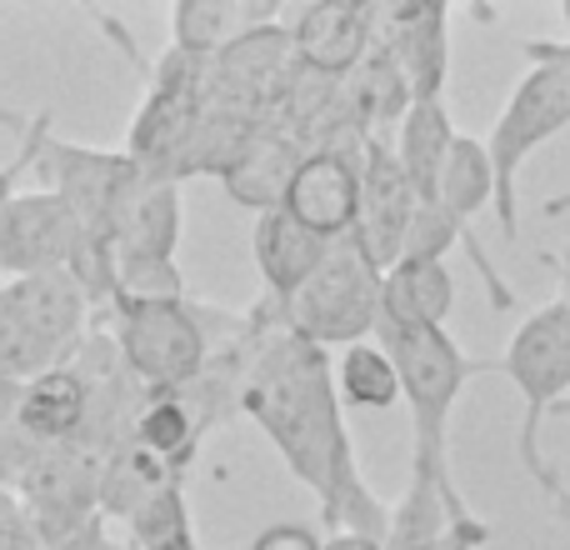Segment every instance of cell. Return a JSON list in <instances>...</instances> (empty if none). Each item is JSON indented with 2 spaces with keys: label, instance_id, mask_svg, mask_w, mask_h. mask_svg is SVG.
Listing matches in <instances>:
<instances>
[{
  "label": "cell",
  "instance_id": "obj_25",
  "mask_svg": "<svg viewBox=\"0 0 570 550\" xmlns=\"http://www.w3.org/2000/svg\"><path fill=\"white\" fill-rule=\"evenodd\" d=\"M335 395L351 411H391V405H401V371H395V361L385 355L381 341L345 345L335 355Z\"/></svg>",
  "mask_w": 570,
  "mask_h": 550
},
{
  "label": "cell",
  "instance_id": "obj_22",
  "mask_svg": "<svg viewBox=\"0 0 570 550\" xmlns=\"http://www.w3.org/2000/svg\"><path fill=\"white\" fill-rule=\"evenodd\" d=\"M200 441H206V435L196 431V421H190L186 401H180L176 391H150L136 425H130V445L150 451L170 475H180V481H186L190 461L200 455Z\"/></svg>",
  "mask_w": 570,
  "mask_h": 550
},
{
  "label": "cell",
  "instance_id": "obj_11",
  "mask_svg": "<svg viewBox=\"0 0 570 550\" xmlns=\"http://www.w3.org/2000/svg\"><path fill=\"white\" fill-rule=\"evenodd\" d=\"M285 30H291L295 66L325 80H345V76H355V66L381 40V6H365V0H321V6L295 10Z\"/></svg>",
  "mask_w": 570,
  "mask_h": 550
},
{
  "label": "cell",
  "instance_id": "obj_2",
  "mask_svg": "<svg viewBox=\"0 0 570 550\" xmlns=\"http://www.w3.org/2000/svg\"><path fill=\"white\" fill-rule=\"evenodd\" d=\"M375 341L385 345V355L401 371V401L411 411V475L431 481L445 495L455 521V546L461 550H481L491 546V526L471 511V501L455 485V465H451V415L461 391L485 371H501V361H475L455 345L451 331L435 325H415L401 315L375 321Z\"/></svg>",
  "mask_w": 570,
  "mask_h": 550
},
{
  "label": "cell",
  "instance_id": "obj_14",
  "mask_svg": "<svg viewBox=\"0 0 570 550\" xmlns=\"http://www.w3.org/2000/svg\"><path fill=\"white\" fill-rule=\"evenodd\" d=\"M281 20L276 0H180L170 10V46L196 60L226 56L250 30H266Z\"/></svg>",
  "mask_w": 570,
  "mask_h": 550
},
{
  "label": "cell",
  "instance_id": "obj_10",
  "mask_svg": "<svg viewBox=\"0 0 570 550\" xmlns=\"http://www.w3.org/2000/svg\"><path fill=\"white\" fill-rule=\"evenodd\" d=\"M415 210H421V196L405 180L391 136H371L361 150V220H355L351 240L371 256L375 271H395Z\"/></svg>",
  "mask_w": 570,
  "mask_h": 550
},
{
  "label": "cell",
  "instance_id": "obj_20",
  "mask_svg": "<svg viewBox=\"0 0 570 550\" xmlns=\"http://www.w3.org/2000/svg\"><path fill=\"white\" fill-rule=\"evenodd\" d=\"M345 100H351L355 120L365 126V136H395V126L405 120V110L415 106L411 80L395 66V56L375 40V50L355 66V76H345Z\"/></svg>",
  "mask_w": 570,
  "mask_h": 550
},
{
  "label": "cell",
  "instance_id": "obj_18",
  "mask_svg": "<svg viewBox=\"0 0 570 550\" xmlns=\"http://www.w3.org/2000/svg\"><path fill=\"white\" fill-rule=\"evenodd\" d=\"M86 411H90V401H86L80 371L76 365H56V371L26 381L16 431L40 445H76L80 431H86Z\"/></svg>",
  "mask_w": 570,
  "mask_h": 550
},
{
  "label": "cell",
  "instance_id": "obj_27",
  "mask_svg": "<svg viewBox=\"0 0 570 550\" xmlns=\"http://www.w3.org/2000/svg\"><path fill=\"white\" fill-rule=\"evenodd\" d=\"M130 546L126 550H200L196 546V521H190L186 481H170L140 505L126 521Z\"/></svg>",
  "mask_w": 570,
  "mask_h": 550
},
{
  "label": "cell",
  "instance_id": "obj_16",
  "mask_svg": "<svg viewBox=\"0 0 570 550\" xmlns=\"http://www.w3.org/2000/svg\"><path fill=\"white\" fill-rule=\"evenodd\" d=\"M455 140H461V130H455L445 100H415L405 110V120L395 126V136H391L395 160H401L411 190L421 196V206H435V196H441V176H445V160H451Z\"/></svg>",
  "mask_w": 570,
  "mask_h": 550
},
{
  "label": "cell",
  "instance_id": "obj_35",
  "mask_svg": "<svg viewBox=\"0 0 570 550\" xmlns=\"http://www.w3.org/2000/svg\"><path fill=\"white\" fill-rule=\"evenodd\" d=\"M546 50H551L556 60H561V66L570 70V40H546Z\"/></svg>",
  "mask_w": 570,
  "mask_h": 550
},
{
  "label": "cell",
  "instance_id": "obj_8",
  "mask_svg": "<svg viewBox=\"0 0 570 550\" xmlns=\"http://www.w3.org/2000/svg\"><path fill=\"white\" fill-rule=\"evenodd\" d=\"M501 375L521 391V465L525 475L541 471V421L556 411V405L570 395V305L566 301H551L541 311H531L521 325H515L511 345L501 355Z\"/></svg>",
  "mask_w": 570,
  "mask_h": 550
},
{
  "label": "cell",
  "instance_id": "obj_6",
  "mask_svg": "<svg viewBox=\"0 0 570 550\" xmlns=\"http://www.w3.org/2000/svg\"><path fill=\"white\" fill-rule=\"evenodd\" d=\"M36 170L50 196H60L70 206V216L80 220L90 246L116 256L120 220H126L136 190L146 186L136 160H130L126 150H96V146L56 140L50 136V110H40L36 116Z\"/></svg>",
  "mask_w": 570,
  "mask_h": 550
},
{
  "label": "cell",
  "instance_id": "obj_9",
  "mask_svg": "<svg viewBox=\"0 0 570 550\" xmlns=\"http://www.w3.org/2000/svg\"><path fill=\"white\" fill-rule=\"evenodd\" d=\"M80 240V220L70 206L50 190H16L0 206V281L16 275H46V271H70Z\"/></svg>",
  "mask_w": 570,
  "mask_h": 550
},
{
  "label": "cell",
  "instance_id": "obj_34",
  "mask_svg": "<svg viewBox=\"0 0 570 550\" xmlns=\"http://www.w3.org/2000/svg\"><path fill=\"white\" fill-rule=\"evenodd\" d=\"M566 210H570V190H561V196H556V200H546V216H566Z\"/></svg>",
  "mask_w": 570,
  "mask_h": 550
},
{
  "label": "cell",
  "instance_id": "obj_30",
  "mask_svg": "<svg viewBox=\"0 0 570 550\" xmlns=\"http://www.w3.org/2000/svg\"><path fill=\"white\" fill-rule=\"evenodd\" d=\"M531 481H535V485H541V491H546V501H551L556 521H561V526H566V531H570V485H566V481H561V475H556V471H551V465H541V471H535V475H531Z\"/></svg>",
  "mask_w": 570,
  "mask_h": 550
},
{
  "label": "cell",
  "instance_id": "obj_32",
  "mask_svg": "<svg viewBox=\"0 0 570 550\" xmlns=\"http://www.w3.org/2000/svg\"><path fill=\"white\" fill-rule=\"evenodd\" d=\"M325 550H385V541H371V536H325Z\"/></svg>",
  "mask_w": 570,
  "mask_h": 550
},
{
  "label": "cell",
  "instance_id": "obj_12",
  "mask_svg": "<svg viewBox=\"0 0 570 550\" xmlns=\"http://www.w3.org/2000/svg\"><path fill=\"white\" fill-rule=\"evenodd\" d=\"M285 216H295L321 240H345L361 220V156L311 150L285 190Z\"/></svg>",
  "mask_w": 570,
  "mask_h": 550
},
{
  "label": "cell",
  "instance_id": "obj_5",
  "mask_svg": "<svg viewBox=\"0 0 570 550\" xmlns=\"http://www.w3.org/2000/svg\"><path fill=\"white\" fill-rule=\"evenodd\" d=\"M525 60H531V70L515 80L511 100H505L501 120H495L491 140H485L491 170H495L491 210L505 240H521V206H515V176H521V166L546 140H556L570 126V70L546 50V40H531Z\"/></svg>",
  "mask_w": 570,
  "mask_h": 550
},
{
  "label": "cell",
  "instance_id": "obj_33",
  "mask_svg": "<svg viewBox=\"0 0 570 550\" xmlns=\"http://www.w3.org/2000/svg\"><path fill=\"white\" fill-rule=\"evenodd\" d=\"M546 266L561 275V301L570 305V256H566V261H561V256H546Z\"/></svg>",
  "mask_w": 570,
  "mask_h": 550
},
{
  "label": "cell",
  "instance_id": "obj_17",
  "mask_svg": "<svg viewBox=\"0 0 570 550\" xmlns=\"http://www.w3.org/2000/svg\"><path fill=\"white\" fill-rule=\"evenodd\" d=\"M305 156H311V150H305L291 130L266 126L256 140H250L246 156L230 166V176L220 180V186L230 190V200H236V206L266 216V210L285 206V190H291V180H295V170H301Z\"/></svg>",
  "mask_w": 570,
  "mask_h": 550
},
{
  "label": "cell",
  "instance_id": "obj_19",
  "mask_svg": "<svg viewBox=\"0 0 570 550\" xmlns=\"http://www.w3.org/2000/svg\"><path fill=\"white\" fill-rule=\"evenodd\" d=\"M180 246V186L146 180L116 236V261H176Z\"/></svg>",
  "mask_w": 570,
  "mask_h": 550
},
{
  "label": "cell",
  "instance_id": "obj_4",
  "mask_svg": "<svg viewBox=\"0 0 570 550\" xmlns=\"http://www.w3.org/2000/svg\"><path fill=\"white\" fill-rule=\"evenodd\" d=\"M96 325V305L70 271L0 281V371L16 381L70 365Z\"/></svg>",
  "mask_w": 570,
  "mask_h": 550
},
{
  "label": "cell",
  "instance_id": "obj_15",
  "mask_svg": "<svg viewBox=\"0 0 570 550\" xmlns=\"http://www.w3.org/2000/svg\"><path fill=\"white\" fill-rule=\"evenodd\" d=\"M331 246L335 240H321L295 216H285V210L256 216V230H250V256H256V271H261L266 295L276 305H285L315 271H321V261L331 256Z\"/></svg>",
  "mask_w": 570,
  "mask_h": 550
},
{
  "label": "cell",
  "instance_id": "obj_26",
  "mask_svg": "<svg viewBox=\"0 0 570 550\" xmlns=\"http://www.w3.org/2000/svg\"><path fill=\"white\" fill-rule=\"evenodd\" d=\"M435 200H441L461 226H475V216L495 206V170H491L485 140H475V136L455 140L451 160H445V176H441V196Z\"/></svg>",
  "mask_w": 570,
  "mask_h": 550
},
{
  "label": "cell",
  "instance_id": "obj_28",
  "mask_svg": "<svg viewBox=\"0 0 570 550\" xmlns=\"http://www.w3.org/2000/svg\"><path fill=\"white\" fill-rule=\"evenodd\" d=\"M250 550H325V536L305 521H276L250 541Z\"/></svg>",
  "mask_w": 570,
  "mask_h": 550
},
{
  "label": "cell",
  "instance_id": "obj_3",
  "mask_svg": "<svg viewBox=\"0 0 570 550\" xmlns=\"http://www.w3.org/2000/svg\"><path fill=\"white\" fill-rule=\"evenodd\" d=\"M116 335L120 361L146 391H186L206 371L210 351L246 331V315L216 311L206 301H110L96 311Z\"/></svg>",
  "mask_w": 570,
  "mask_h": 550
},
{
  "label": "cell",
  "instance_id": "obj_21",
  "mask_svg": "<svg viewBox=\"0 0 570 550\" xmlns=\"http://www.w3.org/2000/svg\"><path fill=\"white\" fill-rule=\"evenodd\" d=\"M381 311L401 315V321L445 331V321H451V311H455V275H451V266H445V261H401L395 271H385Z\"/></svg>",
  "mask_w": 570,
  "mask_h": 550
},
{
  "label": "cell",
  "instance_id": "obj_7",
  "mask_svg": "<svg viewBox=\"0 0 570 550\" xmlns=\"http://www.w3.org/2000/svg\"><path fill=\"white\" fill-rule=\"evenodd\" d=\"M381 285H385V271H375L371 256L345 236L331 246L321 271L281 305V315L295 335H305L321 351H345V345L375 341Z\"/></svg>",
  "mask_w": 570,
  "mask_h": 550
},
{
  "label": "cell",
  "instance_id": "obj_1",
  "mask_svg": "<svg viewBox=\"0 0 570 550\" xmlns=\"http://www.w3.org/2000/svg\"><path fill=\"white\" fill-rule=\"evenodd\" d=\"M261 341L246 375L240 415L266 431L285 471L321 501V526L331 536H371L385 541L391 505L365 485L355 461L345 405L335 395V361L285 325L281 305L261 295Z\"/></svg>",
  "mask_w": 570,
  "mask_h": 550
},
{
  "label": "cell",
  "instance_id": "obj_24",
  "mask_svg": "<svg viewBox=\"0 0 570 550\" xmlns=\"http://www.w3.org/2000/svg\"><path fill=\"white\" fill-rule=\"evenodd\" d=\"M385 550H461L455 546L451 505H445V495L431 481H421V475L405 481V495L391 505Z\"/></svg>",
  "mask_w": 570,
  "mask_h": 550
},
{
  "label": "cell",
  "instance_id": "obj_13",
  "mask_svg": "<svg viewBox=\"0 0 570 550\" xmlns=\"http://www.w3.org/2000/svg\"><path fill=\"white\" fill-rule=\"evenodd\" d=\"M381 46L405 70L415 100H445V76H451V10L431 6V0L381 6Z\"/></svg>",
  "mask_w": 570,
  "mask_h": 550
},
{
  "label": "cell",
  "instance_id": "obj_23",
  "mask_svg": "<svg viewBox=\"0 0 570 550\" xmlns=\"http://www.w3.org/2000/svg\"><path fill=\"white\" fill-rule=\"evenodd\" d=\"M170 481H180V475H170L150 451H140V445H120V451L100 455L96 505H100L106 521H130V515H136L140 505Z\"/></svg>",
  "mask_w": 570,
  "mask_h": 550
},
{
  "label": "cell",
  "instance_id": "obj_31",
  "mask_svg": "<svg viewBox=\"0 0 570 550\" xmlns=\"http://www.w3.org/2000/svg\"><path fill=\"white\" fill-rule=\"evenodd\" d=\"M20 395H26V381L0 371V435L16 431V415H20Z\"/></svg>",
  "mask_w": 570,
  "mask_h": 550
},
{
  "label": "cell",
  "instance_id": "obj_29",
  "mask_svg": "<svg viewBox=\"0 0 570 550\" xmlns=\"http://www.w3.org/2000/svg\"><path fill=\"white\" fill-rule=\"evenodd\" d=\"M0 550H40L36 531H30V515L20 511L16 495H0Z\"/></svg>",
  "mask_w": 570,
  "mask_h": 550
},
{
  "label": "cell",
  "instance_id": "obj_36",
  "mask_svg": "<svg viewBox=\"0 0 570 550\" xmlns=\"http://www.w3.org/2000/svg\"><path fill=\"white\" fill-rule=\"evenodd\" d=\"M551 415H570V395H566V401H561V405H556V411H551Z\"/></svg>",
  "mask_w": 570,
  "mask_h": 550
}]
</instances>
